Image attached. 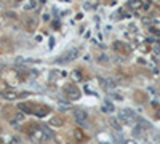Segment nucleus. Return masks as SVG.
Returning <instances> with one entry per match:
<instances>
[{
	"instance_id": "10",
	"label": "nucleus",
	"mask_w": 160,
	"mask_h": 144,
	"mask_svg": "<svg viewBox=\"0 0 160 144\" xmlns=\"http://www.w3.org/2000/svg\"><path fill=\"white\" fill-rule=\"evenodd\" d=\"M75 139H77V141H85L87 136H85V134H83L80 130H75Z\"/></svg>"
},
{
	"instance_id": "3",
	"label": "nucleus",
	"mask_w": 160,
	"mask_h": 144,
	"mask_svg": "<svg viewBox=\"0 0 160 144\" xmlns=\"http://www.w3.org/2000/svg\"><path fill=\"white\" fill-rule=\"evenodd\" d=\"M77 58V50H71V51H67L63 58H59L58 59V63H69V61H72V59H75Z\"/></svg>"
},
{
	"instance_id": "11",
	"label": "nucleus",
	"mask_w": 160,
	"mask_h": 144,
	"mask_svg": "<svg viewBox=\"0 0 160 144\" xmlns=\"http://www.w3.org/2000/svg\"><path fill=\"white\" fill-rule=\"evenodd\" d=\"M157 115H158V119H160V109H158V111H157Z\"/></svg>"
},
{
	"instance_id": "12",
	"label": "nucleus",
	"mask_w": 160,
	"mask_h": 144,
	"mask_svg": "<svg viewBox=\"0 0 160 144\" xmlns=\"http://www.w3.org/2000/svg\"><path fill=\"white\" fill-rule=\"evenodd\" d=\"M0 133H2V127H0Z\"/></svg>"
},
{
	"instance_id": "7",
	"label": "nucleus",
	"mask_w": 160,
	"mask_h": 144,
	"mask_svg": "<svg viewBox=\"0 0 160 144\" xmlns=\"http://www.w3.org/2000/svg\"><path fill=\"white\" fill-rule=\"evenodd\" d=\"M133 117H135V114L131 112V111H122V112H120V119L125 120V122L133 120Z\"/></svg>"
},
{
	"instance_id": "6",
	"label": "nucleus",
	"mask_w": 160,
	"mask_h": 144,
	"mask_svg": "<svg viewBox=\"0 0 160 144\" xmlns=\"http://www.w3.org/2000/svg\"><path fill=\"white\" fill-rule=\"evenodd\" d=\"M3 98L5 99H18L19 98V93L16 90H6V91H3Z\"/></svg>"
},
{
	"instance_id": "5",
	"label": "nucleus",
	"mask_w": 160,
	"mask_h": 144,
	"mask_svg": "<svg viewBox=\"0 0 160 144\" xmlns=\"http://www.w3.org/2000/svg\"><path fill=\"white\" fill-rule=\"evenodd\" d=\"M19 109L23 111V112H26V114H34V104L32 103H23V104H19Z\"/></svg>"
},
{
	"instance_id": "1",
	"label": "nucleus",
	"mask_w": 160,
	"mask_h": 144,
	"mask_svg": "<svg viewBox=\"0 0 160 144\" xmlns=\"http://www.w3.org/2000/svg\"><path fill=\"white\" fill-rule=\"evenodd\" d=\"M64 93H66V96H67L69 99H79L80 98V91H79L77 86H74V85H67V86H66Z\"/></svg>"
},
{
	"instance_id": "4",
	"label": "nucleus",
	"mask_w": 160,
	"mask_h": 144,
	"mask_svg": "<svg viewBox=\"0 0 160 144\" xmlns=\"http://www.w3.org/2000/svg\"><path fill=\"white\" fill-rule=\"evenodd\" d=\"M48 112H50V109L46 107V106H35V109H34L35 117H45Z\"/></svg>"
},
{
	"instance_id": "8",
	"label": "nucleus",
	"mask_w": 160,
	"mask_h": 144,
	"mask_svg": "<svg viewBox=\"0 0 160 144\" xmlns=\"http://www.w3.org/2000/svg\"><path fill=\"white\" fill-rule=\"evenodd\" d=\"M63 123H64V120L59 117V115H54V117L50 119V125H51V127H61Z\"/></svg>"
},
{
	"instance_id": "2",
	"label": "nucleus",
	"mask_w": 160,
	"mask_h": 144,
	"mask_svg": "<svg viewBox=\"0 0 160 144\" xmlns=\"http://www.w3.org/2000/svg\"><path fill=\"white\" fill-rule=\"evenodd\" d=\"M74 119H75V122H77V123L83 125V123H87L88 115H87V112H85V111H82V109H75V111H74Z\"/></svg>"
},
{
	"instance_id": "9",
	"label": "nucleus",
	"mask_w": 160,
	"mask_h": 144,
	"mask_svg": "<svg viewBox=\"0 0 160 144\" xmlns=\"http://www.w3.org/2000/svg\"><path fill=\"white\" fill-rule=\"evenodd\" d=\"M128 7H130L131 10H139L141 7H143V2H141V0H130Z\"/></svg>"
}]
</instances>
